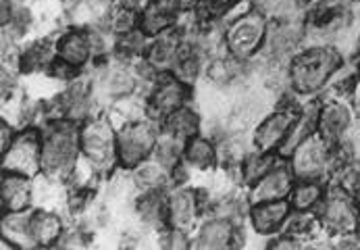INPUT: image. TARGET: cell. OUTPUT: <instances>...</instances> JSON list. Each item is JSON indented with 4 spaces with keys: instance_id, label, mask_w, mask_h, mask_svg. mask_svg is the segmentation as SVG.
Here are the masks:
<instances>
[{
    "instance_id": "obj_1",
    "label": "cell",
    "mask_w": 360,
    "mask_h": 250,
    "mask_svg": "<svg viewBox=\"0 0 360 250\" xmlns=\"http://www.w3.org/2000/svg\"><path fill=\"white\" fill-rule=\"evenodd\" d=\"M340 67V54L331 49H312L292 63V86L300 94H310L325 86L329 75Z\"/></svg>"
},
{
    "instance_id": "obj_2",
    "label": "cell",
    "mask_w": 360,
    "mask_h": 250,
    "mask_svg": "<svg viewBox=\"0 0 360 250\" xmlns=\"http://www.w3.org/2000/svg\"><path fill=\"white\" fill-rule=\"evenodd\" d=\"M77 154V132L69 125L54 127L42 142V165L51 173L71 169Z\"/></svg>"
},
{
    "instance_id": "obj_3",
    "label": "cell",
    "mask_w": 360,
    "mask_h": 250,
    "mask_svg": "<svg viewBox=\"0 0 360 250\" xmlns=\"http://www.w3.org/2000/svg\"><path fill=\"white\" fill-rule=\"evenodd\" d=\"M42 167V146L36 132L21 134L4 152V169L19 175H34Z\"/></svg>"
},
{
    "instance_id": "obj_4",
    "label": "cell",
    "mask_w": 360,
    "mask_h": 250,
    "mask_svg": "<svg viewBox=\"0 0 360 250\" xmlns=\"http://www.w3.org/2000/svg\"><path fill=\"white\" fill-rule=\"evenodd\" d=\"M327 140L323 136H309L296 149L292 158V171L298 177L312 180L327 167Z\"/></svg>"
},
{
    "instance_id": "obj_5",
    "label": "cell",
    "mask_w": 360,
    "mask_h": 250,
    "mask_svg": "<svg viewBox=\"0 0 360 250\" xmlns=\"http://www.w3.org/2000/svg\"><path fill=\"white\" fill-rule=\"evenodd\" d=\"M82 146L86 150L88 158L98 167V169H110L115 163V152L117 144L112 140V134L108 130V125L104 123H92L84 130L82 134Z\"/></svg>"
},
{
    "instance_id": "obj_6",
    "label": "cell",
    "mask_w": 360,
    "mask_h": 250,
    "mask_svg": "<svg viewBox=\"0 0 360 250\" xmlns=\"http://www.w3.org/2000/svg\"><path fill=\"white\" fill-rule=\"evenodd\" d=\"M155 146V132L148 125H129L119 134L117 149L123 165H138L148 156V152Z\"/></svg>"
},
{
    "instance_id": "obj_7",
    "label": "cell",
    "mask_w": 360,
    "mask_h": 250,
    "mask_svg": "<svg viewBox=\"0 0 360 250\" xmlns=\"http://www.w3.org/2000/svg\"><path fill=\"white\" fill-rule=\"evenodd\" d=\"M264 36V19L258 13H250L233 23L227 34V44L236 56H248L258 49Z\"/></svg>"
},
{
    "instance_id": "obj_8",
    "label": "cell",
    "mask_w": 360,
    "mask_h": 250,
    "mask_svg": "<svg viewBox=\"0 0 360 250\" xmlns=\"http://www.w3.org/2000/svg\"><path fill=\"white\" fill-rule=\"evenodd\" d=\"M348 196L350 194L346 192H338L331 194L323 204V223L333 232L350 234L359 225V211Z\"/></svg>"
},
{
    "instance_id": "obj_9",
    "label": "cell",
    "mask_w": 360,
    "mask_h": 250,
    "mask_svg": "<svg viewBox=\"0 0 360 250\" xmlns=\"http://www.w3.org/2000/svg\"><path fill=\"white\" fill-rule=\"evenodd\" d=\"M296 123V115L290 113L288 108L285 111H279L275 115H271L257 132V149L260 152H269L271 149L279 146L285 136H290L292 127Z\"/></svg>"
},
{
    "instance_id": "obj_10",
    "label": "cell",
    "mask_w": 360,
    "mask_h": 250,
    "mask_svg": "<svg viewBox=\"0 0 360 250\" xmlns=\"http://www.w3.org/2000/svg\"><path fill=\"white\" fill-rule=\"evenodd\" d=\"M294 171L285 167L271 169L262 180H258V186L255 188L252 200L255 202H269V200H281L292 192V182H294Z\"/></svg>"
},
{
    "instance_id": "obj_11",
    "label": "cell",
    "mask_w": 360,
    "mask_h": 250,
    "mask_svg": "<svg viewBox=\"0 0 360 250\" xmlns=\"http://www.w3.org/2000/svg\"><path fill=\"white\" fill-rule=\"evenodd\" d=\"M346 6L342 0H321L310 15V27L319 34H329L342 27Z\"/></svg>"
},
{
    "instance_id": "obj_12",
    "label": "cell",
    "mask_w": 360,
    "mask_h": 250,
    "mask_svg": "<svg viewBox=\"0 0 360 250\" xmlns=\"http://www.w3.org/2000/svg\"><path fill=\"white\" fill-rule=\"evenodd\" d=\"M350 127V113L342 104H329L319 115V130L327 142H338Z\"/></svg>"
},
{
    "instance_id": "obj_13",
    "label": "cell",
    "mask_w": 360,
    "mask_h": 250,
    "mask_svg": "<svg viewBox=\"0 0 360 250\" xmlns=\"http://www.w3.org/2000/svg\"><path fill=\"white\" fill-rule=\"evenodd\" d=\"M290 204L285 200H269V202H258V206L252 211V221H255V227L260 234H269L273 230H277L285 217H288V211Z\"/></svg>"
},
{
    "instance_id": "obj_14",
    "label": "cell",
    "mask_w": 360,
    "mask_h": 250,
    "mask_svg": "<svg viewBox=\"0 0 360 250\" xmlns=\"http://www.w3.org/2000/svg\"><path fill=\"white\" fill-rule=\"evenodd\" d=\"M179 0H148L146 13L142 17V27L150 34L162 32L177 13Z\"/></svg>"
},
{
    "instance_id": "obj_15",
    "label": "cell",
    "mask_w": 360,
    "mask_h": 250,
    "mask_svg": "<svg viewBox=\"0 0 360 250\" xmlns=\"http://www.w3.org/2000/svg\"><path fill=\"white\" fill-rule=\"evenodd\" d=\"M30 202V186L25 182V175L13 173L4 175L2 180V204L11 213H19Z\"/></svg>"
},
{
    "instance_id": "obj_16",
    "label": "cell",
    "mask_w": 360,
    "mask_h": 250,
    "mask_svg": "<svg viewBox=\"0 0 360 250\" xmlns=\"http://www.w3.org/2000/svg\"><path fill=\"white\" fill-rule=\"evenodd\" d=\"M184 100H186V88L177 80H167L158 86L153 104L160 115H171L181 106Z\"/></svg>"
},
{
    "instance_id": "obj_17",
    "label": "cell",
    "mask_w": 360,
    "mask_h": 250,
    "mask_svg": "<svg viewBox=\"0 0 360 250\" xmlns=\"http://www.w3.org/2000/svg\"><path fill=\"white\" fill-rule=\"evenodd\" d=\"M169 215H171V221H173V225H175L177 232L188 230L194 223V219H196L194 194L192 192H177L175 199L171 200Z\"/></svg>"
},
{
    "instance_id": "obj_18",
    "label": "cell",
    "mask_w": 360,
    "mask_h": 250,
    "mask_svg": "<svg viewBox=\"0 0 360 250\" xmlns=\"http://www.w3.org/2000/svg\"><path fill=\"white\" fill-rule=\"evenodd\" d=\"M58 54H60V61L69 67H79L88 61V54H90V44L88 40L82 36V34H69L60 40V46H58Z\"/></svg>"
},
{
    "instance_id": "obj_19",
    "label": "cell",
    "mask_w": 360,
    "mask_h": 250,
    "mask_svg": "<svg viewBox=\"0 0 360 250\" xmlns=\"http://www.w3.org/2000/svg\"><path fill=\"white\" fill-rule=\"evenodd\" d=\"M30 234L42 246L54 244L56 238H58V234H60V221H58V217H54L51 213H40V215H36L32 219Z\"/></svg>"
},
{
    "instance_id": "obj_20",
    "label": "cell",
    "mask_w": 360,
    "mask_h": 250,
    "mask_svg": "<svg viewBox=\"0 0 360 250\" xmlns=\"http://www.w3.org/2000/svg\"><path fill=\"white\" fill-rule=\"evenodd\" d=\"M231 225L227 221H212L202 227L198 236V246L200 249H227L231 242Z\"/></svg>"
},
{
    "instance_id": "obj_21",
    "label": "cell",
    "mask_w": 360,
    "mask_h": 250,
    "mask_svg": "<svg viewBox=\"0 0 360 250\" xmlns=\"http://www.w3.org/2000/svg\"><path fill=\"white\" fill-rule=\"evenodd\" d=\"M148 58L156 67H169L177 58V36L173 32H162L150 49Z\"/></svg>"
},
{
    "instance_id": "obj_22",
    "label": "cell",
    "mask_w": 360,
    "mask_h": 250,
    "mask_svg": "<svg viewBox=\"0 0 360 250\" xmlns=\"http://www.w3.org/2000/svg\"><path fill=\"white\" fill-rule=\"evenodd\" d=\"M194 132H196V117H194L190 111L177 108L175 113L169 115L167 134H171V136H175L177 140H181V138H190Z\"/></svg>"
},
{
    "instance_id": "obj_23",
    "label": "cell",
    "mask_w": 360,
    "mask_h": 250,
    "mask_svg": "<svg viewBox=\"0 0 360 250\" xmlns=\"http://www.w3.org/2000/svg\"><path fill=\"white\" fill-rule=\"evenodd\" d=\"M321 199V188L314 184V182H310L307 180L304 184H300L294 192H292V204H294V208H298V211H307V208H312L316 202Z\"/></svg>"
},
{
    "instance_id": "obj_24",
    "label": "cell",
    "mask_w": 360,
    "mask_h": 250,
    "mask_svg": "<svg viewBox=\"0 0 360 250\" xmlns=\"http://www.w3.org/2000/svg\"><path fill=\"white\" fill-rule=\"evenodd\" d=\"M186 154H188V161L196 167H208L214 158L212 146L206 140H192Z\"/></svg>"
},
{
    "instance_id": "obj_25",
    "label": "cell",
    "mask_w": 360,
    "mask_h": 250,
    "mask_svg": "<svg viewBox=\"0 0 360 250\" xmlns=\"http://www.w3.org/2000/svg\"><path fill=\"white\" fill-rule=\"evenodd\" d=\"M338 186L346 194H356L360 190V167L359 165H346L338 173Z\"/></svg>"
},
{
    "instance_id": "obj_26",
    "label": "cell",
    "mask_w": 360,
    "mask_h": 250,
    "mask_svg": "<svg viewBox=\"0 0 360 250\" xmlns=\"http://www.w3.org/2000/svg\"><path fill=\"white\" fill-rule=\"evenodd\" d=\"M136 82L129 73L125 71H115L108 80V92L112 96H123V94H129L134 90Z\"/></svg>"
},
{
    "instance_id": "obj_27",
    "label": "cell",
    "mask_w": 360,
    "mask_h": 250,
    "mask_svg": "<svg viewBox=\"0 0 360 250\" xmlns=\"http://www.w3.org/2000/svg\"><path fill=\"white\" fill-rule=\"evenodd\" d=\"M273 169V158L271 156H255L248 161L246 165V180L248 182H257V180H262L269 171Z\"/></svg>"
},
{
    "instance_id": "obj_28",
    "label": "cell",
    "mask_w": 360,
    "mask_h": 250,
    "mask_svg": "<svg viewBox=\"0 0 360 250\" xmlns=\"http://www.w3.org/2000/svg\"><path fill=\"white\" fill-rule=\"evenodd\" d=\"M140 213L146 221H160L165 215V204L158 196H148L140 204Z\"/></svg>"
},
{
    "instance_id": "obj_29",
    "label": "cell",
    "mask_w": 360,
    "mask_h": 250,
    "mask_svg": "<svg viewBox=\"0 0 360 250\" xmlns=\"http://www.w3.org/2000/svg\"><path fill=\"white\" fill-rule=\"evenodd\" d=\"M138 177H140V184H144L146 188H156V186L162 184V173H160L158 167H144L138 173Z\"/></svg>"
},
{
    "instance_id": "obj_30",
    "label": "cell",
    "mask_w": 360,
    "mask_h": 250,
    "mask_svg": "<svg viewBox=\"0 0 360 250\" xmlns=\"http://www.w3.org/2000/svg\"><path fill=\"white\" fill-rule=\"evenodd\" d=\"M134 23H136V15L131 8H123L115 17V30H119V32H129L134 27Z\"/></svg>"
},
{
    "instance_id": "obj_31",
    "label": "cell",
    "mask_w": 360,
    "mask_h": 250,
    "mask_svg": "<svg viewBox=\"0 0 360 250\" xmlns=\"http://www.w3.org/2000/svg\"><path fill=\"white\" fill-rule=\"evenodd\" d=\"M236 2H240V0H202L200 4H202V8H205L206 13L217 15V13H223L227 8H231Z\"/></svg>"
},
{
    "instance_id": "obj_32",
    "label": "cell",
    "mask_w": 360,
    "mask_h": 250,
    "mask_svg": "<svg viewBox=\"0 0 360 250\" xmlns=\"http://www.w3.org/2000/svg\"><path fill=\"white\" fill-rule=\"evenodd\" d=\"M119 2H121V4H123L125 8H134V6H138V4H140L142 0H119Z\"/></svg>"
},
{
    "instance_id": "obj_33",
    "label": "cell",
    "mask_w": 360,
    "mask_h": 250,
    "mask_svg": "<svg viewBox=\"0 0 360 250\" xmlns=\"http://www.w3.org/2000/svg\"><path fill=\"white\" fill-rule=\"evenodd\" d=\"M292 246H294V242H290V240H281L275 244V249H292Z\"/></svg>"
},
{
    "instance_id": "obj_34",
    "label": "cell",
    "mask_w": 360,
    "mask_h": 250,
    "mask_svg": "<svg viewBox=\"0 0 360 250\" xmlns=\"http://www.w3.org/2000/svg\"><path fill=\"white\" fill-rule=\"evenodd\" d=\"M354 106H356V115L360 117V90L356 92V100H354Z\"/></svg>"
},
{
    "instance_id": "obj_35",
    "label": "cell",
    "mask_w": 360,
    "mask_h": 250,
    "mask_svg": "<svg viewBox=\"0 0 360 250\" xmlns=\"http://www.w3.org/2000/svg\"><path fill=\"white\" fill-rule=\"evenodd\" d=\"M356 52L360 54V38H359V44H356Z\"/></svg>"
},
{
    "instance_id": "obj_36",
    "label": "cell",
    "mask_w": 360,
    "mask_h": 250,
    "mask_svg": "<svg viewBox=\"0 0 360 250\" xmlns=\"http://www.w3.org/2000/svg\"><path fill=\"white\" fill-rule=\"evenodd\" d=\"M356 227H359V232H360V211H359V225H356Z\"/></svg>"
}]
</instances>
